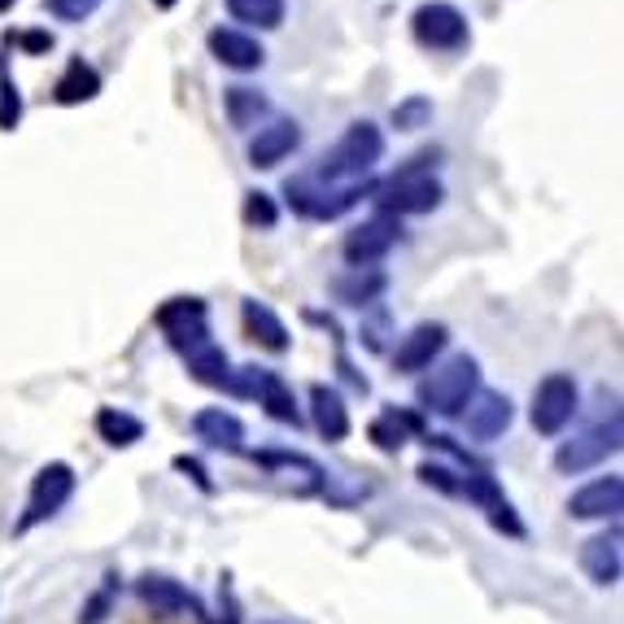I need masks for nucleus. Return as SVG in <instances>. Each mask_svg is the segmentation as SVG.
I'll use <instances>...</instances> for the list:
<instances>
[{
    "label": "nucleus",
    "instance_id": "26",
    "mask_svg": "<svg viewBox=\"0 0 624 624\" xmlns=\"http://www.w3.org/2000/svg\"><path fill=\"white\" fill-rule=\"evenodd\" d=\"M223 105H228V118H232V127H254L263 114H271V101L263 96V92H254V88H228V96H223Z\"/></svg>",
    "mask_w": 624,
    "mask_h": 624
},
{
    "label": "nucleus",
    "instance_id": "1",
    "mask_svg": "<svg viewBox=\"0 0 624 624\" xmlns=\"http://www.w3.org/2000/svg\"><path fill=\"white\" fill-rule=\"evenodd\" d=\"M380 158H384V131L362 118V123L345 127V136L332 145V153H323L311 180L323 188H336V193H371L367 175Z\"/></svg>",
    "mask_w": 624,
    "mask_h": 624
},
{
    "label": "nucleus",
    "instance_id": "4",
    "mask_svg": "<svg viewBox=\"0 0 624 624\" xmlns=\"http://www.w3.org/2000/svg\"><path fill=\"white\" fill-rule=\"evenodd\" d=\"M616 450H621V411H616L612 419H603V424L586 428L581 437L564 441V446L555 450V467H559L564 476H581V472H590V467L608 463Z\"/></svg>",
    "mask_w": 624,
    "mask_h": 624
},
{
    "label": "nucleus",
    "instance_id": "7",
    "mask_svg": "<svg viewBox=\"0 0 624 624\" xmlns=\"http://www.w3.org/2000/svg\"><path fill=\"white\" fill-rule=\"evenodd\" d=\"M70 494H74V472L66 463H44L31 481V498H26V511L18 520V533H31L48 516H57L70 502Z\"/></svg>",
    "mask_w": 624,
    "mask_h": 624
},
{
    "label": "nucleus",
    "instance_id": "5",
    "mask_svg": "<svg viewBox=\"0 0 624 624\" xmlns=\"http://www.w3.org/2000/svg\"><path fill=\"white\" fill-rule=\"evenodd\" d=\"M577 402H581L577 380H573L568 371H551V375L533 389V411H529V419H533V428H538L542 437H559V432L573 424Z\"/></svg>",
    "mask_w": 624,
    "mask_h": 624
},
{
    "label": "nucleus",
    "instance_id": "11",
    "mask_svg": "<svg viewBox=\"0 0 624 624\" xmlns=\"http://www.w3.org/2000/svg\"><path fill=\"white\" fill-rule=\"evenodd\" d=\"M446 345H450V327H446V323H415V327L397 340V349H393V367H397L402 375L428 371V367H432V358H437Z\"/></svg>",
    "mask_w": 624,
    "mask_h": 624
},
{
    "label": "nucleus",
    "instance_id": "30",
    "mask_svg": "<svg viewBox=\"0 0 624 624\" xmlns=\"http://www.w3.org/2000/svg\"><path fill=\"white\" fill-rule=\"evenodd\" d=\"M432 118V101L428 96H406L402 105H393V127L397 131H419Z\"/></svg>",
    "mask_w": 624,
    "mask_h": 624
},
{
    "label": "nucleus",
    "instance_id": "27",
    "mask_svg": "<svg viewBox=\"0 0 624 624\" xmlns=\"http://www.w3.org/2000/svg\"><path fill=\"white\" fill-rule=\"evenodd\" d=\"M96 432H101L109 446H136V441L145 437V424H140L136 415L118 411V406H105V411L96 415Z\"/></svg>",
    "mask_w": 624,
    "mask_h": 624
},
{
    "label": "nucleus",
    "instance_id": "31",
    "mask_svg": "<svg viewBox=\"0 0 624 624\" xmlns=\"http://www.w3.org/2000/svg\"><path fill=\"white\" fill-rule=\"evenodd\" d=\"M18 118H22V96H18V83L9 79L4 57H0V127H4V131H13V127H18Z\"/></svg>",
    "mask_w": 624,
    "mask_h": 624
},
{
    "label": "nucleus",
    "instance_id": "34",
    "mask_svg": "<svg viewBox=\"0 0 624 624\" xmlns=\"http://www.w3.org/2000/svg\"><path fill=\"white\" fill-rule=\"evenodd\" d=\"M419 476H424V485H437L441 494H459V489H463V481H450V472H446V467H437V463H424V467H419Z\"/></svg>",
    "mask_w": 624,
    "mask_h": 624
},
{
    "label": "nucleus",
    "instance_id": "23",
    "mask_svg": "<svg viewBox=\"0 0 624 624\" xmlns=\"http://www.w3.org/2000/svg\"><path fill=\"white\" fill-rule=\"evenodd\" d=\"M245 332H250V340H258L271 354H285L293 345L285 319L271 311V307H263V302H245Z\"/></svg>",
    "mask_w": 624,
    "mask_h": 624
},
{
    "label": "nucleus",
    "instance_id": "3",
    "mask_svg": "<svg viewBox=\"0 0 624 624\" xmlns=\"http://www.w3.org/2000/svg\"><path fill=\"white\" fill-rule=\"evenodd\" d=\"M476 389H481V362L472 354H454L419 384V402H424V411H437V415L454 419L476 397Z\"/></svg>",
    "mask_w": 624,
    "mask_h": 624
},
{
    "label": "nucleus",
    "instance_id": "20",
    "mask_svg": "<svg viewBox=\"0 0 624 624\" xmlns=\"http://www.w3.org/2000/svg\"><path fill=\"white\" fill-rule=\"evenodd\" d=\"M184 362H188L193 380H201V384H210V389H232V393H241V375L232 371L228 354H223L215 340H206V345H197L193 354H184Z\"/></svg>",
    "mask_w": 624,
    "mask_h": 624
},
{
    "label": "nucleus",
    "instance_id": "9",
    "mask_svg": "<svg viewBox=\"0 0 624 624\" xmlns=\"http://www.w3.org/2000/svg\"><path fill=\"white\" fill-rule=\"evenodd\" d=\"M397 241H402V223H397V219H389V215H375V219L358 223V228L345 236L340 254H345V263L358 271V267L380 263V258H384V254H389Z\"/></svg>",
    "mask_w": 624,
    "mask_h": 624
},
{
    "label": "nucleus",
    "instance_id": "10",
    "mask_svg": "<svg viewBox=\"0 0 624 624\" xmlns=\"http://www.w3.org/2000/svg\"><path fill=\"white\" fill-rule=\"evenodd\" d=\"M241 393H254L258 406H267V415L276 424H293L302 428V411H298V397L289 389V380L280 371H267V367H245L241 375Z\"/></svg>",
    "mask_w": 624,
    "mask_h": 624
},
{
    "label": "nucleus",
    "instance_id": "12",
    "mask_svg": "<svg viewBox=\"0 0 624 624\" xmlns=\"http://www.w3.org/2000/svg\"><path fill=\"white\" fill-rule=\"evenodd\" d=\"M516 419V406L507 393H489V389H476V397L463 406V424H467V437L476 441H498Z\"/></svg>",
    "mask_w": 624,
    "mask_h": 624
},
{
    "label": "nucleus",
    "instance_id": "25",
    "mask_svg": "<svg viewBox=\"0 0 624 624\" xmlns=\"http://www.w3.org/2000/svg\"><path fill=\"white\" fill-rule=\"evenodd\" d=\"M140 599H145L153 612H162V616H180V612H193V608H197L193 594H188L180 581H171V577H145V581H140Z\"/></svg>",
    "mask_w": 624,
    "mask_h": 624
},
{
    "label": "nucleus",
    "instance_id": "37",
    "mask_svg": "<svg viewBox=\"0 0 624 624\" xmlns=\"http://www.w3.org/2000/svg\"><path fill=\"white\" fill-rule=\"evenodd\" d=\"M105 608H109V590H105V594H96V599L83 608V624H101L105 621Z\"/></svg>",
    "mask_w": 624,
    "mask_h": 624
},
{
    "label": "nucleus",
    "instance_id": "6",
    "mask_svg": "<svg viewBox=\"0 0 624 624\" xmlns=\"http://www.w3.org/2000/svg\"><path fill=\"white\" fill-rule=\"evenodd\" d=\"M411 35L432 53H454L467 44V18L446 0H428L411 13Z\"/></svg>",
    "mask_w": 624,
    "mask_h": 624
},
{
    "label": "nucleus",
    "instance_id": "35",
    "mask_svg": "<svg viewBox=\"0 0 624 624\" xmlns=\"http://www.w3.org/2000/svg\"><path fill=\"white\" fill-rule=\"evenodd\" d=\"M175 467H180V472H188V476L197 481V489H201V494H215V485H210V476H206V467H201L197 459H175Z\"/></svg>",
    "mask_w": 624,
    "mask_h": 624
},
{
    "label": "nucleus",
    "instance_id": "32",
    "mask_svg": "<svg viewBox=\"0 0 624 624\" xmlns=\"http://www.w3.org/2000/svg\"><path fill=\"white\" fill-rule=\"evenodd\" d=\"M276 219H280V210H276V201L267 197V193H250L245 197V223L250 228H276Z\"/></svg>",
    "mask_w": 624,
    "mask_h": 624
},
{
    "label": "nucleus",
    "instance_id": "16",
    "mask_svg": "<svg viewBox=\"0 0 624 624\" xmlns=\"http://www.w3.org/2000/svg\"><path fill=\"white\" fill-rule=\"evenodd\" d=\"M621 529L612 524L608 533H594L586 546H581V568L594 586H616L621 581Z\"/></svg>",
    "mask_w": 624,
    "mask_h": 624
},
{
    "label": "nucleus",
    "instance_id": "38",
    "mask_svg": "<svg viewBox=\"0 0 624 624\" xmlns=\"http://www.w3.org/2000/svg\"><path fill=\"white\" fill-rule=\"evenodd\" d=\"M153 4H158V9H175L180 0H153Z\"/></svg>",
    "mask_w": 624,
    "mask_h": 624
},
{
    "label": "nucleus",
    "instance_id": "24",
    "mask_svg": "<svg viewBox=\"0 0 624 624\" xmlns=\"http://www.w3.org/2000/svg\"><path fill=\"white\" fill-rule=\"evenodd\" d=\"M96 92H101V74H96L83 57H70L66 74H61L57 88H53V101H57V105H79V101H92Z\"/></svg>",
    "mask_w": 624,
    "mask_h": 624
},
{
    "label": "nucleus",
    "instance_id": "15",
    "mask_svg": "<svg viewBox=\"0 0 624 624\" xmlns=\"http://www.w3.org/2000/svg\"><path fill=\"white\" fill-rule=\"evenodd\" d=\"M459 494H467L472 502H481V507L489 511V524H494V529H502L507 538H524V524L516 520L511 502L502 498V489H498V481H494L489 472H467V476H463V489H459Z\"/></svg>",
    "mask_w": 624,
    "mask_h": 624
},
{
    "label": "nucleus",
    "instance_id": "39",
    "mask_svg": "<svg viewBox=\"0 0 624 624\" xmlns=\"http://www.w3.org/2000/svg\"><path fill=\"white\" fill-rule=\"evenodd\" d=\"M4 9H13V0H0V13H4Z\"/></svg>",
    "mask_w": 624,
    "mask_h": 624
},
{
    "label": "nucleus",
    "instance_id": "18",
    "mask_svg": "<svg viewBox=\"0 0 624 624\" xmlns=\"http://www.w3.org/2000/svg\"><path fill=\"white\" fill-rule=\"evenodd\" d=\"M206 44H210V53H215L223 66H232V70H258V66L267 61L263 44H258L254 35L236 31V26H215Z\"/></svg>",
    "mask_w": 624,
    "mask_h": 624
},
{
    "label": "nucleus",
    "instance_id": "22",
    "mask_svg": "<svg viewBox=\"0 0 624 624\" xmlns=\"http://www.w3.org/2000/svg\"><path fill=\"white\" fill-rule=\"evenodd\" d=\"M384 289H389V276H384V271H371V267H358V271L349 267L345 276L332 280V298L345 302V307H371Z\"/></svg>",
    "mask_w": 624,
    "mask_h": 624
},
{
    "label": "nucleus",
    "instance_id": "19",
    "mask_svg": "<svg viewBox=\"0 0 624 624\" xmlns=\"http://www.w3.org/2000/svg\"><path fill=\"white\" fill-rule=\"evenodd\" d=\"M258 463L263 467H271L276 476H285L289 485H293V494H319L323 485H327V472L314 463V459H307V454H289V450H267V454H258Z\"/></svg>",
    "mask_w": 624,
    "mask_h": 624
},
{
    "label": "nucleus",
    "instance_id": "36",
    "mask_svg": "<svg viewBox=\"0 0 624 624\" xmlns=\"http://www.w3.org/2000/svg\"><path fill=\"white\" fill-rule=\"evenodd\" d=\"M18 44H22L26 53H48V48H53V35H48V31H26V35H18Z\"/></svg>",
    "mask_w": 624,
    "mask_h": 624
},
{
    "label": "nucleus",
    "instance_id": "28",
    "mask_svg": "<svg viewBox=\"0 0 624 624\" xmlns=\"http://www.w3.org/2000/svg\"><path fill=\"white\" fill-rule=\"evenodd\" d=\"M415 428H419L415 415H406V411H384L380 419H371V441L393 454V450L406 446V432H415Z\"/></svg>",
    "mask_w": 624,
    "mask_h": 624
},
{
    "label": "nucleus",
    "instance_id": "2",
    "mask_svg": "<svg viewBox=\"0 0 624 624\" xmlns=\"http://www.w3.org/2000/svg\"><path fill=\"white\" fill-rule=\"evenodd\" d=\"M432 158H437V153H419V158H411V166H402V171L389 175L384 184H371L380 215L402 219V215H428V210L441 206L446 193H441V184L424 171V162H432Z\"/></svg>",
    "mask_w": 624,
    "mask_h": 624
},
{
    "label": "nucleus",
    "instance_id": "14",
    "mask_svg": "<svg viewBox=\"0 0 624 624\" xmlns=\"http://www.w3.org/2000/svg\"><path fill=\"white\" fill-rule=\"evenodd\" d=\"M298 145H302V127H298L293 118H276V123L258 127V136L250 140V166L271 171V166H280Z\"/></svg>",
    "mask_w": 624,
    "mask_h": 624
},
{
    "label": "nucleus",
    "instance_id": "13",
    "mask_svg": "<svg viewBox=\"0 0 624 624\" xmlns=\"http://www.w3.org/2000/svg\"><path fill=\"white\" fill-rule=\"evenodd\" d=\"M624 507V481L621 476H599L586 489H577L568 498V516L573 520H616Z\"/></svg>",
    "mask_w": 624,
    "mask_h": 624
},
{
    "label": "nucleus",
    "instance_id": "33",
    "mask_svg": "<svg viewBox=\"0 0 624 624\" xmlns=\"http://www.w3.org/2000/svg\"><path fill=\"white\" fill-rule=\"evenodd\" d=\"M44 4H48V13L61 18V22H83V18H92L105 0H44Z\"/></svg>",
    "mask_w": 624,
    "mask_h": 624
},
{
    "label": "nucleus",
    "instance_id": "8",
    "mask_svg": "<svg viewBox=\"0 0 624 624\" xmlns=\"http://www.w3.org/2000/svg\"><path fill=\"white\" fill-rule=\"evenodd\" d=\"M158 327L166 332V340L180 349V354H193L197 345L210 340V314L201 298H171L162 311H158Z\"/></svg>",
    "mask_w": 624,
    "mask_h": 624
},
{
    "label": "nucleus",
    "instance_id": "29",
    "mask_svg": "<svg viewBox=\"0 0 624 624\" xmlns=\"http://www.w3.org/2000/svg\"><path fill=\"white\" fill-rule=\"evenodd\" d=\"M228 13H232L236 22L276 31V26L285 22V0H228Z\"/></svg>",
    "mask_w": 624,
    "mask_h": 624
},
{
    "label": "nucleus",
    "instance_id": "21",
    "mask_svg": "<svg viewBox=\"0 0 624 624\" xmlns=\"http://www.w3.org/2000/svg\"><path fill=\"white\" fill-rule=\"evenodd\" d=\"M311 411L323 441H345L349 437V406L340 402V393L332 384H311Z\"/></svg>",
    "mask_w": 624,
    "mask_h": 624
},
{
    "label": "nucleus",
    "instance_id": "17",
    "mask_svg": "<svg viewBox=\"0 0 624 624\" xmlns=\"http://www.w3.org/2000/svg\"><path fill=\"white\" fill-rule=\"evenodd\" d=\"M193 432H197V441H206L210 450H228V454L245 450V424H241L232 411H223V406L197 411V415H193Z\"/></svg>",
    "mask_w": 624,
    "mask_h": 624
}]
</instances>
